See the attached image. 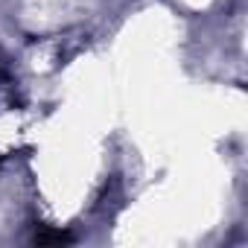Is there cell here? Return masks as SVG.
<instances>
[{
  "instance_id": "obj_1",
  "label": "cell",
  "mask_w": 248,
  "mask_h": 248,
  "mask_svg": "<svg viewBox=\"0 0 248 248\" xmlns=\"http://www.w3.org/2000/svg\"><path fill=\"white\" fill-rule=\"evenodd\" d=\"M38 245H62V242H73V236L67 233V231H53V228H47V225H41L38 231H35V236H32Z\"/></svg>"
}]
</instances>
